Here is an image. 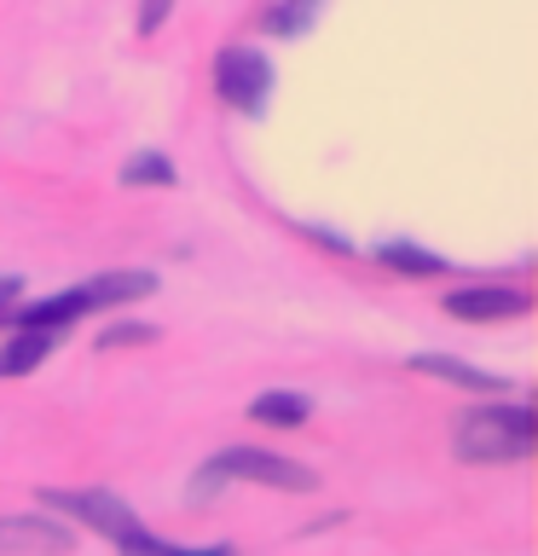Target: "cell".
Masks as SVG:
<instances>
[{
	"instance_id": "6da1fadb",
	"label": "cell",
	"mask_w": 538,
	"mask_h": 556,
	"mask_svg": "<svg viewBox=\"0 0 538 556\" xmlns=\"http://www.w3.org/2000/svg\"><path fill=\"white\" fill-rule=\"evenodd\" d=\"M533 412L527 406H486V412H469L463 429H458V458L463 464H515L533 452Z\"/></svg>"
},
{
	"instance_id": "7a4b0ae2",
	"label": "cell",
	"mask_w": 538,
	"mask_h": 556,
	"mask_svg": "<svg viewBox=\"0 0 538 556\" xmlns=\"http://www.w3.org/2000/svg\"><path fill=\"white\" fill-rule=\"evenodd\" d=\"M226 481H260V486H278V493H312V486H319V476H312L307 464L278 458V452H260V446H232V452H220V458H208V469L197 476L191 493L208 498V493H220Z\"/></svg>"
},
{
	"instance_id": "3957f363",
	"label": "cell",
	"mask_w": 538,
	"mask_h": 556,
	"mask_svg": "<svg viewBox=\"0 0 538 556\" xmlns=\"http://www.w3.org/2000/svg\"><path fill=\"white\" fill-rule=\"evenodd\" d=\"M41 504H52V510H64V516H76L81 528L104 533L111 545H116V539H128V533H139V516L128 510V498L99 493V486H76V493H64V486H47Z\"/></svg>"
},
{
	"instance_id": "277c9868",
	"label": "cell",
	"mask_w": 538,
	"mask_h": 556,
	"mask_svg": "<svg viewBox=\"0 0 538 556\" xmlns=\"http://www.w3.org/2000/svg\"><path fill=\"white\" fill-rule=\"evenodd\" d=\"M215 87H220V99L232 104V111L260 116L267 87H272V64L260 59L255 47H226L220 59H215Z\"/></svg>"
},
{
	"instance_id": "5b68a950",
	"label": "cell",
	"mask_w": 538,
	"mask_h": 556,
	"mask_svg": "<svg viewBox=\"0 0 538 556\" xmlns=\"http://www.w3.org/2000/svg\"><path fill=\"white\" fill-rule=\"evenodd\" d=\"M76 528L52 516H0V556H69Z\"/></svg>"
},
{
	"instance_id": "8992f818",
	"label": "cell",
	"mask_w": 538,
	"mask_h": 556,
	"mask_svg": "<svg viewBox=\"0 0 538 556\" xmlns=\"http://www.w3.org/2000/svg\"><path fill=\"white\" fill-rule=\"evenodd\" d=\"M93 307H99L93 285H76V290H59V295H47V302L12 307V313H7V325H17V330H52V337H59L64 325H76L81 313H93Z\"/></svg>"
},
{
	"instance_id": "52a82bcc",
	"label": "cell",
	"mask_w": 538,
	"mask_h": 556,
	"mask_svg": "<svg viewBox=\"0 0 538 556\" xmlns=\"http://www.w3.org/2000/svg\"><path fill=\"white\" fill-rule=\"evenodd\" d=\"M446 313H451V319H481V325H498V319H515V313H527V295H521V290H498V285H481V290H451V295H446Z\"/></svg>"
},
{
	"instance_id": "ba28073f",
	"label": "cell",
	"mask_w": 538,
	"mask_h": 556,
	"mask_svg": "<svg viewBox=\"0 0 538 556\" xmlns=\"http://www.w3.org/2000/svg\"><path fill=\"white\" fill-rule=\"evenodd\" d=\"M411 371L440 377V382H458V389H475V394H498V389H503V377H492V371H475V365L446 359V354H417V359H411Z\"/></svg>"
},
{
	"instance_id": "9c48e42d",
	"label": "cell",
	"mask_w": 538,
	"mask_h": 556,
	"mask_svg": "<svg viewBox=\"0 0 538 556\" xmlns=\"http://www.w3.org/2000/svg\"><path fill=\"white\" fill-rule=\"evenodd\" d=\"M52 330H17V337L0 348V377H29L35 365H41L47 354H52Z\"/></svg>"
},
{
	"instance_id": "30bf717a",
	"label": "cell",
	"mask_w": 538,
	"mask_h": 556,
	"mask_svg": "<svg viewBox=\"0 0 538 556\" xmlns=\"http://www.w3.org/2000/svg\"><path fill=\"white\" fill-rule=\"evenodd\" d=\"M116 556H238L232 545H163V539H151L145 528L116 539Z\"/></svg>"
},
{
	"instance_id": "8fae6325",
	"label": "cell",
	"mask_w": 538,
	"mask_h": 556,
	"mask_svg": "<svg viewBox=\"0 0 538 556\" xmlns=\"http://www.w3.org/2000/svg\"><path fill=\"white\" fill-rule=\"evenodd\" d=\"M376 261H382V267H394V273H411V278H440V273H446V261H440V255L411 250V243H382Z\"/></svg>"
},
{
	"instance_id": "7c38bea8",
	"label": "cell",
	"mask_w": 538,
	"mask_h": 556,
	"mask_svg": "<svg viewBox=\"0 0 538 556\" xmlns=\"http://www.w3.org/2000/svg\"><path fill=\"white\" fill-rule=\"evenodd\" d=\"M249 417H260V424H272V429H295L307 417V400L302 394H284V389H278V394H255L249 400Z\"/></svg>"
},
{
	"instance_id": "4fadbf2b",
	"label": "cell",
	"mask_w": 538,
	"mask_h": 556,
	"mask_svg": "<svg viewBox=\"0 0 538 556\" xmlns=\"http://www.w3.org/2000/svg\"><path fill=\"white\" fill-rule=\"evenodd\" d=\"M121 186H174V163L156 151H139L133 163H121Z\"/></svg>"
},
{
	"instance_id": "5bb4252c",
	"label": "cell",
	"mask_w": 538,
	"mask_h": 556,
	"mask_svg": "<svg viewBox=\"0 0 538 556\" xmlns=\"http://www.w3.org/2000/svg\"><path fill=\"white\" fill-rule=\"evenodd\" d=\"M312 12H319V0H290V7H278V12L267 17V29H272V35H295V29L312 24Z\"/></svg>"
},
{
	"instance_id": "9a60e30c",
	"label": "cell",
	"mask_w": 538,
	"mask_h": 556,
	"mask_svg": "<svg viewBox=\"0 0 538 556\" xmlns=\"http://www.w3.org/2000/svg\"><path fill=\"white\" fill-rule=\"evenodd\" d=\"M121 342H156V330L151 325H111V330H99V348H121Z\"/></svg>"
},
{
	"instance_id": "2e32d148",
	"label": "cell",
	"mask_w": 538,
	"mask_h": 556,
	"mask_svg": "<svg viewBox=\"0 0 538 556\" xmlns=\"http://www.w3.org/2000/svg\"><path fill=\"white\" fill-rule=\"evenodd\" d=\"M168 7H174V0H145V7H139V35H156V29H163Z\"/></svg>"
},
{
	"instance_id": "e0dca14e",
	"label": "cell",
	"mask_w": 538,
	"mask_h": 556,
	"mask_svg": "<svg viewBox=\"0 0 538 556\" xmlns=\"http://www.w3.org/2000/svg\"><path fill=\"white\" fill-rule=\"evenodd\" d=\"M24 302V285H17V278H0V325H7V313Z\"/></svg>"
}]
</instances>
